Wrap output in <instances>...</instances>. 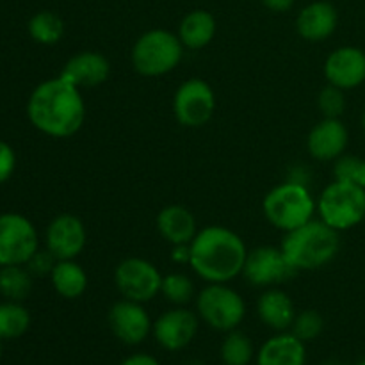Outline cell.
I'll return each mask as SVG.
<instances>
[{"mask_svg":"<svg viewBox=\"0 0 365 365\" xmlns=\"http://www.w3.org/2000/svg\"><path fill=\"white\" fill-rule=\"evenodd\" d=\"M27 118L36 130L48 138H71L86 121L82 89L59 75L39 82L27 100Z\"/></svg>","mask_w":365,"mask_h":365,"instance_id":"6da1fadb","label":"cell"},{"mask_svg":"<svg viewBox=\"0 0 365 365\" xmlns=\"http://www.w3.org/2000/svg\"><path fill=\"white\" fill-rule=\"evenodd\" d=\"M189 252V266L207 284H228L241 277L248 255L241 235L223 225L200 228Z\"/></svg>","mask_w":365,"mask_h":365,"instance_id":"7a4b0ae2","label":"cell"},{"mask_svg":"<svg viewBox=\"0 0 365 365\" xmlns=\"http://www.w3.org/2000/svg\"><path fill=\"white\" fill-rule=\"evenodd\" d=\"M280 248L296 271H317L328 266L341 252V232L314 217L284 234Z\"/></svg>","mask_w":365,"mask_h":365,"instance_id":"3957f363","label":"cell"},{"mask_svg":"<svg viewBox=\"0 0 365 365\" xmlns=\"http://www.w3.org/2000/svg\"><path fill=\"white\" fill-rule=\"evenodd\" d=\"M262 212L269 225L287 234L314 220L317 214V200L309 185L285 180L264 196Z\"/></svg>","mask_w":365,"mask_h":365,"instance_id":"277c9868","label":"cell"},{"mask_svg":"<svg viewBox=\"0 0 365 365\" xmlns=\"http://www.w3.org/2000/svg\"><path fill=\"white\" fill-rule=\"evenodd\" d=\"M184 50L177 32L152 29L135 39L130 52L132 68L141 77H163L182 63Z\"/></svg>","mask_w":365,"mask_h":365,"instance_id":"5b68a950","label":"cell"},{"mask_svg":"<svg viewBox=\"0 0 365 365\" xmlns=\"http://www.w3.org/2000/svg\"><path fill=\"white\" fill-rule=\"evenodd\" d=\"M317 216L337 232L359 227L365 220V189L334 178L317 198Z\"/></svg>","mask_w":365,"mask_h":365,"instance_id":"8992f818","label":"cell"},{"mask_svg":"<svg viewBox=\"0 0 365 365\" xmlns=\"http://www.w3.org/2000/svg\"><path fill=\"white\" fill-rule=\"evenodd\" d=\"M196 314L210 328L227 334L245 321L246 303L228 284H207L196 294Z\"/></svg>","mask_w":365,"mask_h":365,"instance_id":"52a82bcc","label":"cell"},{"mask_svg":"<svg viewBox=\"0 0 365 365\" xmlns=\"http://www.w3.org/2000/svg\"><path fill=\"white\" fill-rule=\"evenodd\" d=\"M39 250L34 223L18 212L0 214V267L25 266Z\"/></svg>","mask_w":365,"mask_h":365,"instance_id":"ba28073f","label":"cell"},{"mask_svg":"<svg viewBox=\"0 0 365 365\" xmlns=\"http://www.w3.org/2000/svg\"><path fill=\"white\" fill-rule=\"evenodd\" d=\"M216 113V93L212 86L198 77L187 78L173 95L175 120L185 128H200Z\"/></svg>","mask_w":365,"mask_h":365,"instance_id":"9c48e42d","label":"cell"},{"mask_svg":"<svg viewBox=\"0 0 365 365\" xmlns=\"http://www.w3.org/2000/svg\"><path fill=\"white\" fill-rule=\"evenodd\" d=\"M163 274L155 264L141 257H127L114 269V285L121 298L148 303L160 294Z\"/></svg>","mask_w":365,"mask_h":365,"instance_id":"30bf717a","label":"cell"},{"mask_svg":"<svg viewBox=\"0 0 365 365\" xmlns=\"http://www.w3.org/2000/svg\"><path fill=\"white\" fill-rule=\"evenodd\" d=\"M296 273L298 271L289 264L282 248L274 246H259L255 250H248L245 269H242L245 280L259 289L280 287Z\"/></svg>","mask_w":365,"mask_h":365,"instance_id":"8fae6325","label":"cell"},{"mask_svg":"<svg viewBox=\"0 0 365 365\" xmlns=\"http://www.w3.org/2000/svg\"><path fill=\"white\" fill-rule=\"evenodd\" d=\"M200 328L198 314L185 307H173L155 319L152 335L166 351H180L195 341Z\"/></svg>","mask_w":365,"mask_h":365,"instance_id":"7c38bea8","label":"cell"},{"mask_svg":"<svg viewBox=\"0 0 365 365\" xmlns=\"http://www.w3.org/2000/svg\"><path fill=\"white\" fill-rule=\"evenodd\" d=\"M88 232L81 217L73 214H59L45 230V248L57 260H73L84 252Z\"/></svg>","mask_w":365,"mask_h":365,"instance_id":"4fadbf2b","label":"cell"},{"mask_svg":"<svg viewBox=\"0 0 365 365\" xmlns=\"http://www.w3.org/2000/svg\"><path fill=\"white\" fill-rule=\"evenodd\" d=\"M109 328L114 337L127 346H138L152 334L153 323L143 303L121 298L107 314Z\"/></svg>","mask_w":365,"mask_h":365,"instance_id":"5bb4252c","label":"cell"},{"mask_svg":"<svg viewBox=\"0 0 365 365\" xmlns=\"http://www.w3.org/2000/svg\"><path fill=\"white\" fill-rule=\"evenodd\" d=\"M324 77L328 84L344 91L365 82V52L359 46H339L324 61Z\"/></svg>","mask_w":365,"mask_h":365,"instance_id":"9a60e30c","label":"cell"},{"mask_svg":"<svg viewBox=\"0 0 365 365\" xmlns=\"http://www.w3.org/2000/svg\"><path fill=\"white\" fill-rule=\"evenodd\" d=\"M349 132L341 118H323L307 135V152L319 163H335L344 155Z\"/></svg>","mask_w":365,"mask_h":365,"instance_id":"2e32d148","label":"cell"},{"mask_svg":"<svg viewBox=\"0 0 365 365\" xmlns=\"http://www.w3.org/2000/svg\"><path fill=\"white\" fill-rule=\"evenodd\" d=\"M59 77L78 89L98 88L110 77V63L103 53L84 50L71 56L64 63Z\"/></svg>","mask_w":365,"mask_h":365,"instance_id":"e0dca14e","label":"cell"},{"mask_svg":"<svg viewBox=\"0 0 365 365\" xmlns=\"http://www.w3.org/2000/svg\"><path fill=\"white\" fill-rule=\"evenodd\" d=\"M339 25V13L327 0L307 4L296 18V31L305 41L321 43L330 38Z\"/></svg>","mask_w":365,"mask_h":365,"instance_id":"ac0fdd59","label":"cell"},{"mask_svg":"<svg viewBox=\"0 0 365 365\" xmlns=\"http://www.w3.org/2000/svg\"><path fill=\"white\" fill-rule=\"evenodd\" d=\"M155 227L160 237L171 246L191 245L200 230L195 214L187 207L178 205V203L166 205L159 210L155 217Z\"/></svg>","mask_w":365,"mask_h":365,"instance_id":"d6986e66","label":"cell"},{"mask_svg":"<svg viewBox=\"0 0 365 365\" xmlns=\"http://www.w3.org/2000/svg\"><path fill=\"white\" fill-rule=\"evenodd\" d=\"M257 314H259V319L271 330L287 331L291 330L298 312L287 292L282 291L280 287H269L264 289L262 294L259 296Z\"/></svg>","mask_w":365,"mask_h":365,"instance_id":"ffe728a7","label":"cell"},{"mask_svg":"<svg viewBox=\"0 0 365 365\" xmlns=\"http://www.w3.org/2000/svg\"><path fill=\"white\" fill-rule=\"evenodd\" d=\"M307 348L292 331H278L257 353V365H305Z\"/></svg>","mask_w":365,"mask_h":365,"instance_id":"44dd1931","label":"cell"},{"mask_svg":"<svg viewBox=\"0 0 365 365\" xmlns=\"http://www.w3.org/2000/svg\"><path fill=\"white\" fill-rule=\"evenodd\" d=\"M216 18L207 9L189 11L178 24L177 36L185 50H202L212 43L216 36Z\"/></svg>","mask_w":365,"mask_h":365,"instance_id":"7402d4cb","label":"cell"},{"mask_svg":"<svg viewBox=\"0 0 365 365\" xmlns=\"http://www.w3.org/2000/svg\"><path fill=\"white\" fill-rule=\"evenodd\" d=\"M52 287L61 298L64 299H78L88 291L89 278L84 267L73 260H57L50 273Z\"/></svg>","mask_w":365,"mask_h":365,"instance_id":"603a6c76","label":"cell"},{"mask_svg":"<svg viewBox=\"0 0 365 365\" xmlns=\"http://www.w3.org/2000/svg\"><path fill=\"white\" fill-rule=\"evenodd\" d=\"M29 36L39 45H57L64 36V21L53 11H38L27 24Z\"/></svg>","mask_w":365,"mask_h":365,"instance_id":"cb8c5ba5","label":"cell"},{"mask_svg":"<svg viewBox=\"0 0 365 365\" xmlns=\"http://www.w3.org/2000/svg\"><path fill=\"white\" fill-rule=\"evenodd\" d=\"M32 291V273L27 266L0 267V294L7 302H24Z\"/></svg>","mask_w":365,"mask_h":365,"instance_id":"d4e9b609","label":"cell"},{"mask_svg":"<svg viewBox=\"0 0 365 365\" xmlns=\"http://www.w3.org/2000/svg\"><path fill=\"white\" fill-rule=\"evenodd\" d=\"M31 328V314L20 302L0 303V339L13 341L27 334Z\"/></svg>","mask_w":365,"mask_h":365,"instance_id":"484cf974","label":"cell"},{"mask_svg":"<svg viewBox=\"0 0 365 365\" xmlns=\"http://www.w3.org/2000/svg\"><path fill=\"white\" fill-rule=\"evenodd\" d=\"M221 360L225 365H250L255 356L252 339L239 330L227 331V337L221 342Z\"/></svg>","mask_w":365,"mask_h":365,"instance_id":"4316f807","label":"cell"},{"mask_svg":"<svg viewBox=\"0 0 365 365\" xmlns=\"http://www.w3.org/2000/svg\"><path fill=\"white\" fill-rule=\"evenodd\" d=\"M160 294L173 307H185L196 296L195 282L184 273L164 274Z\"/></svg>","mask_w":365,"mask_h":365,"instance_id":"83f0119b","label":"cell"},{"mask_svg":"<svg viewBox=\"0 0 365 365\" xmlns=\"http://www.w3.org/2000/svg\"><path fill=\"white\" fill-rule=\"evenodd\" d=\"M324 330V319L317 310H302L296 314L291 331L303 342L316 341Z\"/></svg>","mask_w":365,"mask_h":365,"instance_id":"f1b7e54d","label":"cell"},{"mask_svg":"<svg viewBox=\"0 0 365 365\" xmlns=\"http://www.w3.org/2000/svg\"><path fill=\"white\" fill-rule=\"evenodd\" d=\"M335 180L351 182L365 189V159L356 155H341L334 163Z\"/></svg>","mask_w":365,"mask_h":365,"instance_id":"f546056e","label":"cell"},{"mask_svg":"<svg viewBox=\"0 0 365 365\" xmlns=\"http://www.w3.org/2000/svg\"><path fill=\"white\" fill-rule=\"evenodd\" d=\"M317 107L323 118H341L346 110L344 89L327 84L317 95Z\"/></svg>","mask_w":365,"mask_h":365,"instance_id":"4dcf8cb0","label":"cell"},{"mask_svg":"<svg viewBox=\"0 0 365 365\" xmlns=\"http://www.w3.org/2000/svg\"><path fill=\"white\" fill-rule=\"evenodd\" d=\"M56 262L57 259L48 252V250L39 248L25 266H27V269L31 271L32 277H50Z\"/></svg>","mask_w":365,"mask_h":365,"instance_id":"1f68e13d","label":"cell"},{"mask_svg":"<svg viewBox=\"0 0 365 365\" xmlns=\"http://www.w3.org/2000/svg\"><path fill=\"white\" fill-rule=\"evenodd\" d=\"M16 170V153L9 143L0 139V185L6 184Z\"/></svg>","mask_w":365,"mask_h":365,"instance_id":"d6a6232c","label":"cell"},{"mask_svg":"<svg viewBox=\"0 0 365 365\" xmlns=\"http://www.w3.org/2000/svg\"><path fill=\"white\" fill-rule=\"evenodd\" d=\"M310 178H312V175H310L309 168L303 166V164H298V166H292L291 168V171H289L287 180L298 182V184L309 185V187H310Z\"/></svg>","mask_w":365,"mask_h":365,"instance_id":"836d02e7","label":"cell"},{"mask_svg":"<svg viewBox=\"0 0 365 365\" xmlns=\"http://www.w3.org/2000/svg\"><path fill=\"white\" fill-rule=\"evenodd\" d=\"M120 365H160L155 356L148 355V353H134V355L127 356Z\"/></svg>","mask_w":365,"mask_h":365,"instance_id":"e575fe53","label":"cell"},{"mask_svg":"<svg viewBox=\"0 0 365 365\" xmlns=\"http://www.w3.org/2000/svg\"><path fill=\"white\" fill-rule=\"evenodd\" d=\"M264 7L273 13H287L294 7L296 0H262Z\"/></svg>","mask_w":365,"mask_h":365,"instance_id":"d590c367","label":"cell"},{"mask_svg":"<svg viewBox=\"0 0 365 365\" xmlns=\"http://www.w3.org/2000/svg\"><path fill=\"white\" fill-rule=\"evenodd\" d=\"M189 257H191V252H189V245H177L173 246V253H171V260L177 264H189Z\"/></svg>","mask_w":365,"mask_h":365,"instance_id":"8d00e7d4","label":"cell"},{"mask_svg":"<svg viewBox=\"0 0 365 365\" xmlns=\"http://www.w3.org/2000/svg\"><path fill=\"white\" fill-rule=\"evenodd\" d=\"M321 365H346V364L341 362V360H327V362H323Z\"/></svg>","mask_w":365,"mask_h":365,"instance_id":"74e56055","label":"cell"},{"mask_svg":"<svg viewBox=\"0 0 365 365\" xmlns=\"http://www.w3.org/2000/svg\"><path fill=\"white\" fill-rule=\"evenodd\" d=\"M360 125H362V130H364V134H365V110L362 113V118H360Z\"/></svg>","mask_w":365,"mask_h":365,"instance_id":"f35d334b","label":"cell"},{"mask_svg":"<svg viewBox=\"0 0 365 365\" xmlns=\"http://www.w3.org/2000/svg\"><path fill=\"white\" fill-rule=\"evenodd\" d=\"M0 359H2V339H0Z\"/></svg>","mask_w":365,"mask_h":365,"instance_id":"ab89813d","label":"cell"},{"mask_svg":"<svg viewBox=\"0 0 365 365\" xmlns=\"http://www.w3.org/2000/svg\"><path fill=\"white\" fill-rule=\"evenodd\" d=\"M356 365H365V360H362V362H359Z\"/></svg>","mask_w":365,"mask_h":365,"instance_id":"60d3db41","label":"cell"}]
</instances>
